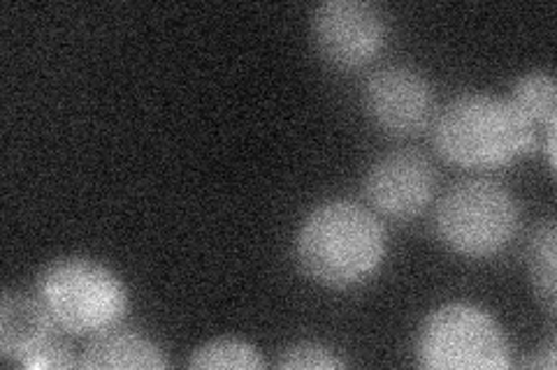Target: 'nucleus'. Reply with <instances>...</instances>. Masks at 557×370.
Listing matches in <instances>:
<instances>
[{
    "mask_svg": "<svg viewBox=\"0 0 557 370\" xmlns=\"http://www.w3.org/2000/svg\"><path fill=\"white\" fill-rule=\"evenodd\" d=\"M386 255V234L372 210L351 200L311 208L295 234L300 269L325 288H354L372 278Z\"/></svg>",
    "mask_w": 557,
    "mask_h": 370,
    "instance_id": "1",
    "label": "nucleus"
},
{
    "mask_svg": "<svg viewBox=\"0 0 557 370\" xmlns=\"http://www.w3.org/2000/svg\"><path fill=\"white\" fill-rule=\"evenodd\" d=\"M434 146L448 163L497 167L536 146V130L509 98L462 93L434 120Z\"/></svg>",
    "mask_w": 557,
    "mask_h": 370,
    "instance_id": "2",
    "label": "nucleus"
},
{
    "mask_svg": "<svg viewBox=\"0 0 557 370\" xmlns=\"http://www.w3.org/2000/svg\"><path fill=\"white\" fill-rule=\"evenodd\" d=\"M35 296L59 329L94 336L124 320L128 292L119 276L89 257H61L40 271Z\"/></svg>",
    "mask_w": 557,
    "mask_h": 370,
    "instance_id": "3",
    "label": "nucleus"
},
{
    "mask_svg": "<svg viewBox=\"0 0 557 370\" xmlns=\"http://www.w3.org/2000/svg\"><path fill=\"white\" fill-rule=\"evenodd\" d=\"M416 359L428 370H507L511 349L491 315L456 302L425 317L416 339Z\"/></svg>",
    "mask_w": 557,
    "mask_h": 370,
    "instance_id": "4",
    "label": "nucleus"
},
{
    "mask_svg": "<svg viewBox=\"0 0 557 370\" xmlns=\"http://www.w3.org/2000/svg\"><path fill=\"white\" fill-rule=\"evenodd\" d=\"M437 237L465 257H491L507 248L518 229V204L511 192L487 179L453 186L434 214Z\"/></svg>",
    "mask_w": 557,
    "mask_h": 370,
    "instance_id": "5",
    "label": "nucleus"
},
{
    "mask_svg": "<svg viewBox=\"0 0 557 370\" xmlns=\"http://www.w3.org/2000/svg\"><path fill=\"white\" fill-rule=\"evenodd\" d=\"M311 38L325 63L354 69L370 63L386 40V22L364 0H325L311 12Z\"/></svg>",
    "mask_w": 557,
    "mask_h": 370,
    "instance_id": "6",
    "label": "nucleus"
},
{
    "mask_svg": "<svg viewBox=\"0 0 557 370\" xmlns=\"http://www.w3.org/2000/svg\"><path fill=\"white\" fill-rule=\"evenodd\" d=\"M38 296L5 292L0 298V357L22 368H73L75 357L59 339Z\"/></svg>",
    "mask_w": 557,
    "mask_h": 370,
    "instance_id": "7",
    "label": "nucleus"
},
{
    "mask_svg": "<svg viewBox=\"0 0 557 370\" xmlns=\"http://www.w3.org/2000/svg\"><path fill=\"white\" fill-rule=\"evenodd\" d=\"M364 112L374 126L395 137L421 132L434 116V88L411 65L379 67L362 86Z\"/></svg>",
    "mask_w": 557,
    "mask_h": 370,
    "instance_id": "8",
    "label": "nucleus"
},
{
    "mask_svg": "<svg viewBox=\"0 0 557 370\" xmlns=\"http://www.w3.org/2000/svg\"><path fill=\"white\" fill-rule=\"evenodd\" d=\"M434 183L437 176L428 157L411 149H399L381 155L370 165L362 190L368 202L383 216L407 220L430 204Z\"/></svg>",
    "mask_w": 557,
    "mask_h": 370,
    "instance_id": "9",
    "label": "nucleus"
},
{
    "mask_svg": "<svg viewBox=\"0 0 557 370\" xmlns=\"http://www.w3.org/2000/svg\"><path fill=\"white\" fill-rule=\"evenodd\" d=\"M168 361L161 347L133 331H102L86 343L79 368L86 370H161Z\"/></svg>",
    "mask_w": 557,
    "mask_h": 370,
    "instance_id": "10",
    "label": "nucleus"
},
{
    "mask_svg": "<svg viewBox=\"0 0 557 370\" xmlns=\"http://www.w3.org/2000/svg\"><path fill=\"white\" fill-rule=\"evenodd\" d=\"M509 102L534 130L557 128V86L546 69H532L516 79Z\"/></svg>",
    "mask_w": 557,
    "mask_h": 370,
    "instance_id": "11",
    "label": "nucleus"
},
{
    "mask_svg": "<svg viewBox=\"0 0 557 370\" xmlns=\"http://www.w3.org/2000/svg\"><path fill=\"white\" fill-rule=\"evenodd\" d=\"M555 257H557V234L555 222L546 220L536 229L528 248V269L539 302L544 304L548 315L555 312Z\"/></svg>",
    "mask_w": 557,
    "mask_h": 370,
    "instance_id": "12",
    "label": "nucleus"
},
{
    "mask_svg": "<svg viewBox=\"0 0 557 370\" xmlns=\"http://www.w3.org/2000/svg\"><path fill=\"white\" fill-rule=\"evenodd\" d=\"M265 361L260 357V352L237 339H214L205 345H200L188 359V368L196 370H258L263 368Z\"/></svg>",
    "mask_w": 557,
    "mask_h": 370,
    "instance_id": "13",
    "label": "nucleus"
},
{
    "mask_svg": "<svg viewBox=\"0 0 557 370\" xmlns=\"http://www.w3.org/2000/svg\"><path fill=\"white\" fill-rule=\"evenodd\" d=\"M276 368L284 370H335L346 368V361L330 347L313 343V341H300L288 345L282 355L276 357Z\"/></svg>",
    "mask_w": 557,
    "mask_h": 370,
    "instance_id": "14",
    "label": "nucleus"
}]
</instances>
